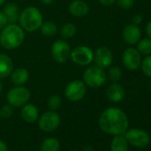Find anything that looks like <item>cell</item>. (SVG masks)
<instances>
[{"label":"cell","instance_id":"1","mask_svg":"<svg viewBox=\"0 0 151 151\" xmlns=\"http://www.w3.org/2000/svg\"><path fill=\"white\" fill-rule=\"evenodd\" d=\"M98 124L102 132L111 135H122L129 126L126 114L118 108H109L100 116Z\"/></svg>","mask_w":151,"mask_h":151},{"label":"cell","instance_id":"2","mask_svg":"<svg viewBox=\"0 0 151 151\" xmlns=\"http://www.w3.org/2000/svg\"><path fill=\"white\" fill-rule=\"evenodd\" d=\"M25 39L23 29L16 23H8L0 33V45L7 50L20 47Z\"/></svg>","mask_w":151,"mask_h":151},{"label":"cell","instance_id":"3","mask_svg":"<svg viewBox=\"0 0 151 151\" xmlns=\"http://www.w3.org/2000/svg\"><path fill=\"white\" fill-rule=\"evenodd\" d=\"M43 15L39 9L35 6H28L20 13L19 22L24 31L35 32L40 29L43 23Z\"/></svg>","mask_w":151,"mask_h":151},{"label":"cell","instance_id":"4","mask_svg":"<svg viewBox=\"0 0 151 151\" xmlns=\"http://www.w3.org/2000/svg\"><path fill=\"white\" fill-rule=\"evenodd\" d=\"M83 81L86 86L91 88H100L107 81V73L98 66L88 67L83 74Z\"/></svg>","mask_w":151,"mask_h":151},{"label":"cell","instance_id":"5","mask_svg":"<svg viewBox=\"0 0 151 151\" xmlns=\"http://www.w3.org/2000/svg\"><path fill=\"white\" fill-rule=\"evenodd\" d=\"M30 99V91L22 86H16L12 88L6 94L7 102L14 108L24 106Z\"/></svg>","mask_w":151,"mask_h":151},{"label":"cell","instance_id":"6","mask_svg":"<svg viewBox=\"0 0 151 151\" xmlns=\"http://www.w3.org/2000/svg\"><path fill=\"white\" fill-rule=\"evenodd\" d=\"M66 98L72 101L78 102L84 99L86 94V86L84 81L81 80H72L65 87Z\"/></svg>","mask_w":151,"mask_h":151},{"label":"cell","instance_id":"7","mask_svg":"<svg viewBox=\"0 0 151 151\" xmlns=\"http://www.w3.org/2000/svg\"><path fill=\"white\" fill-rule=\"evenodd\" d=\"M60 124V116L54 110H49L38 117V127L44 132H52Z\"/></svg>","mask_w":151,"mask_h":151},{"label":"cell","instance_id":"8","mask_svg":"<svg viewBox=\"0 0 151 151\" xmlns=\"http://www.w3.org/2000/svg\"><path fill=\"white\" fill-rule=\"evenodd\" d=\"M124 134L128 143L137 147H145L148 146L150 142V137L148 133L142 129L133 128L126 130Z\"/></svg>","mask_w":151,"mask_h":151},{"label":"cell","instance_id":"9","mask_svg":"<svg viewBox=\"0 0 151 151\" xmlns=\"http://www.w3.org/2000/svg\"><path fill=\"white\" fill-rule=\"evenodd\" d=\"M72 61L80 66H88L93 61V51L86 45H80L71 51Z\"/></svg>","mask_w":151,"mask_h":151},{"label":"cell","instance_id":"10","mask_svg":"<svg viewBox=\"0 0 151 151\" xmlns=\"http://www.w3.org/2000/svg\"><path fill=\"white\" fill-rule=\"evenodd\" d=\"M70 45L63 39L56 40L51 48V54L53 60L58 63H64L70 58Z\"/></svg>","mask_w":151,"mask_h":151},{"label":"cell","instance_id":"11","mask_svg":"<svg viewBox=\"0 0 151 151\" xmlns=\"http://www.w3.org/2000/svg\"><path fill=\"white\" fill-rule=\"evenodd\" d=\"M142 60L141 54L136 48L129 47L125 49L122 55V61L124 66L128 70H136L140 67Z\"/></svg>","mask_w":151,"mask_h":151},{"label":"cell","instance_id":"12","mask_svg":"<svg viewBox=\"0 0 151 151\" xmlns=\"http://www.w3.org/2000/svg\"><path fill=\"white\" fill-rule=\"evenodd\" d=\"M93 60L96 66L103 69L108 68L113 62V53L107 46L98 47L93 52Z\"/></svg>","mask_w":151,"mask_h":151},{"label":"cell","instance_id":"13","mask_svg":"<svg viewBox=\"0 0 151 151\" xmlns=\"http://www.w3.org/2000/svg\"><path fill=\"white\" fill-rule=\"evenodd\" d=\"M122 37L124 41L129 45H137V43L141 38V31L138 25L133 23L126 25L122 32Z\"/></svg>","mask_w":151,"mask_h":151},{"label":"cell","instance_id":"14","mask_svg":"<svg viewBox=\"0 0 151 151\" xmlns=\"http://www.w3.org/2000/svg\"><path fill=\"white\" fill-rule=\"evenodd\" d=\"M89 6L84 0H74L68 6V11L71 15L77 18H82L88 14Z\"/></svg>","mask_w":151,"mask_h":151},{"label":"cell","instance_id":"15","mask_svg":"<svg viewBox=\"0 0 151 151\" xmlns=\"http://www.w3.org/2000/svg\"><path fill=\"white\" fill-rule=\"evenodd\" d=\"M106 94L110 101L117 103L124 100L125 95V91L124 87L120 84H118V82H116V83H112L111 85L109 86Z\"/></svg>","mask_w":151,"mask_h":151},{"label":"cell","instance_id":"16","mask_svg":"<svg viewBox=\"0 0 151 151\" xmlns=\"http://www.w3.org/2000/svg\"><path fill=\"white\" fill-rule=\"evenodd\" d=\"M21 116H22V118L26 123L33 124L38 120V117H39L38 109L34 104L26 103L24 106H22Z\"/></svg>","mask_w":151,"mask_h":151},{"label":"cell","instance_id":"17","mask_svg":"<svg viewBox=\"0 0 151 151\" xmlns=\"http://www.w3.org/2000/svg\"><path fill=\"white\" fill-rule=\"evenodd\" d=\"M14 70L13 60L6 53H0V79L7 78Z\"/></svg>","mask_w":151,"mask_h":151},{"label":"cell","instance_id":"18","mask_svg":"<svg viewBox=\"0 0 151 151\" xmlns=\"http://www.w3.org/2000/svg\"><path fill=\"white\" fill-rule=\"evenodd\" d=\"M10 76L11 81L14 86H23L29 78V73L25 68H18L14 69Z\"/></svg>","mask_w":151,"mask_h":151},{"label":"cell","instance_id":"19","mask_svg":"<svg viewBox=\"0 0 151 151\" xmlns=\"http://www.w3.org/2000/svg\"><path fill=\"white\" fill-rule=\"evenodd\" d=\"M2 12L6 15L8 21V23H16L19 21L20 12H19L18 6L15 3H13V2L7 3L4 6Z\"/></svg>","mask_w":151,"mask_h":151},{"label":"cell","instance_id":"20","mask_svg":"<svg viewBox=\"0 0 151 151\" xmlns=\"http://www.w3.org/2000/svg\"><path fill=\"white\" fill-rule=\"evenodd\" d=\"M111 151H128L129 143L122 135H116L110 144Z\"/></svg>","mask_w":151,"mask_h":151},{"label":"cell","instance_id":"21","mask_svg":"<svg viewBox=\"0 0 151 151\" xmlns=\"http://www.w3.org/2000/svg\"><path fill=\"white\" fill-rule=\"evenodd\" d=\"M60 143L58 139L54 137H48L44 139L40 146L41 151H60Z\"/></svg>","mask_w":151,"mask_h":151},{"label":"cell","instance_id":"22","mask_svg":"<svg viewBox=\"0 0 151 151\" xmlns=\"http://www.w3.org/2000/svg\"><path fill=\"white\" fill-rule=\"evenodd\" d=\"M40 31L41 33L47 37H54L57 32H58V27L57 25L52 22V21H46V22H43L41 27H40Z\"/></svg>","mask_w":151,"mask_h":151},{"label":"cell","instance_id":"23","mask_svg":"<svg viewBox=\"0 0 151 151\" xmlns=\"http://www.w3.org/2000/svg\"><path fill=\"white\" fill-rule=\"evenodd\" d=\"M140 54L143 55H150L151 54V39L148 37L140 38V40L137 43L136 48Z\"/></svg>","mask_w":151,"mask_h":151},{"label":"cell","instance_id":"24","mask_svg":"<svg viewBox=\"0 0 151 151\" xmlns=\"http://www.w3.org/2000/svg\"><path fill=\"white\" fill-rule=\"evenodd\" d=\"M77 34V27L73 23H66L60 29V36L63 39H69Z\"/></svg>","mask_w":151,"mask_h":151},{"label":"cell","instance_id":"25","mask_svg":"<svg viewBox=\"0 0 151 151\" xmlns=\"http://www.w3.org/2000/svg\"><path fill=\"white\" fill-rule=\"evenodd\" d=\"M107 78H109V79L113 83L118 82L122 78V69L118 66L109 67L107 73Z\"/></svg>","mask_w":151,"mask_h":151},{"label":"cell","instance_id":"26","mask_svg":"<svg viewBox=\"0 0 151 151\" xmlns=\"http://www.w3.org/2000/svg\"><path fill=\"white\" fill-rule=\"evenodd\" d=\"M62 104V100L60 95L58 94H53L48 98L47 101V105L50 109V110H58Z\"/></svg>","mask_w":151,"mask_h":151},{"label":"cell","instance_id":"27","mask_svg":"<svg viewBox=\"0 0 151 151\" xmlns=\"http://www.w3.org/2000/svg\"><path fill=\"white\" fill-rule=\"evenodd\" d=\"M140 68L145 76L151 78V55H147L144 59H142Z\"/></svg>","mask_w":151,"mask_h":151},{"label":"cell","instance_id":"28","mask_svg":"<svg viewBox=\"0 0 151 151\" xmlns=\"http://www.w3.org/2000/svg\"><path fill=\"white\" fill-rule=\"evenodd\" d=\"M13 114H14V107L9 103L2 106L1 109H0V116L5 119L10 118L13 116Z\"/></svg>","mask_w":151,"mask_h":151},{"label":"cell","instance_id":"29","mask_svg":"<svg viewBox=\"0 0 151 151\" xmlns=\"http://www.w3.org/2000/svg\"><path fill=\"white\" fill-rule=\"evenodd\" d=\"M116 2L123 10H130L134 5V0H116Z\"/></svg>","mask_w":151,"mask_h":151},{"label":"cell","instance_id":"30","mask_svg":"<svg viewBox=\"0 0 151 151\" xmlns=\"http://www.w3.org/2000/svg\"><path fill=\"white\" fill-rule=\"evenodd\" d=\"M8 24V21L3 12H0V30H2Z\"/></svg>","mask_w":151,"mask_h":151},{"label":"cell","instance_id":"31","mask_svg":"<svg viewBox=\"0 0 151 151\" xmlns=\"http://www.w3.org/2000/svg\"><path fill=\"white\" fill-rule=\"evenodd\" d=\"M142 20H143V19H142V16L139 15V14H136V15H134L133 18H132L133 24H135V25L140 24V23L142 22Z\"/></svg>","mask_w":151,"mask_h":151},{"label":"cell","instance_id":"32","mask_svg":"<svg viewBox=\"0 0 151 151\" xmlns=\"http://www.w3.org/2000/svg\"><path fill=\"white\" fill-rule=\"evenodd\" d=\"M99 2L105 6H109L116 2V0H99Z\"/></svg>","mask_w":151,"mask_h":151},{"label":"cell","instance_id":"33","mask_svg":"<svg viewBox=\"0 0 151 151\" xmlns=\"http://www.w3.org/2000/svg\"><path fill=\"white\" fill-rule=\"evenodd\" d=\"M146 34H147V37L151 39V21L148 22L146 26Z\"/></svg>","mask_w":151,"mask_h":151},{"label":"cell","instance_id":"34","mask_svg":"<svg viewBox=\"0 0 151 151\" xmlns=\"http://www.w3.org/2000/svg\"><path fill=\"white\" fill-rule=\"evenodd\" d=\"M0 151H8V147L6 143L2 139H0Z\"/></svg>","mask_w":151,"mask_h":151},{"label":"cell","instance_id":"35","mask_svg":"<svg viewBox=\"0 0 151 151\" xmlns=\"http://www.w3.org/2000/svg\"><path fill=\"white\" fill-rule=\"evenodd\" d=\"M40 2H41V4H43V5L49 6V5H51V4H52L53 0H40Z\"/></svg>","mask_w":151,"mask_h":151},{"label":"cell","instance_id":"36","mask_svg":"<svg viewBox=\"0 0 151 151\" xmlns=\"http://www.w3.org/2000/svg\"><path fill=\"white\" fill-rule=\"evenodd\" d=\"M85 151H93V147L91 146H86Z\"/></svg>","mask_w":151,"mask_h":151},{"label":"cell","instance_id":"37","mask_svg":"<svg viewBox=\"0 0 151 151\" xmlns=\"http://www.w3.org/2000/svg\"><path fill=\"white\" fill-rule=\"evenodd\" d=\"M2 91H3V84L1 82V79H0V94H1Z\"/></svg>","mask_w":151,"mask_h":151},{"label":"cell","instance_id":"38","mask_svg":"<svg viewBox=\"0 0 151 151\" xmlns=\"http://www.w3.org/2000/svg\"><path fill=\"white\" fill-rule=\"evenodd\" d=\"M6 2V0H0V6H1L2 5H4Z\"/></svg>","mask_w":151,"mask_h":151},{"label":"cell","instance_id":"39","mask_svg":"<svg viewBox=\"0 0 151 151\" xmlns=\"http://www.w3.org/2000/svg\"><path fill=\"white\" fill-rule=\"evenodd\" d=\"M149 89H150V93H151V81H150V85H149Z\"/></svg>","mask_w":151,"mask_h":151},{"label":"cell","instance_id":"40","mask_svg":"<svg viewBox=\"0 0 151 151\" xmlns=\"http://www.w3.org/2000/svg\"><path fill=\"white\" fill-rule=\"evenodd\" d=\"M72 151H79V150H72Z\"/></svg>","mask_w":151,"mask_h":151}]
</instances>
